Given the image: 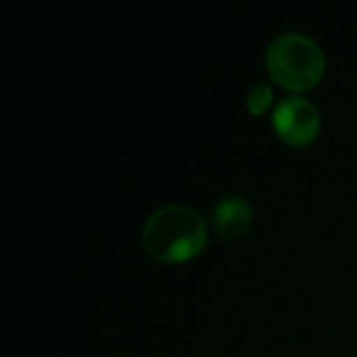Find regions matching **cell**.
Instances as JSON below:
<instances>
[{"label": "cell", "instance_id": "obj_1", "mask_svg": "<svg viewBox=\"0 0 357 357\" xmlns=\"http://www.w3.org/2000/svg\"><path fill=\"white\" fill-rule=\"evenodd\" d=\"M207 243L203 218L186 205H165L149 215L142 228V245L159 261L180 264L197 257Z\"/></svg>", "mask_w": 357, "mask_h": 357}, {"label": "cell", "instance_id": "obj_5", "mask_svg": "<svg viewBox=\"0 0 357 357\" xmlns=\"http://www.w3.org/2000/svg\"><path fill=\"white\" fill-rule=\"evenodd\" d=\"M272 102V88L268 84H257L247 94V109L251 115H261Z\"/></svg>", "mask_w": 357, "mask_h": 357}, {"label": "cell", "instance_id": "obj_2", "mask_svg": "<svg viewBox=\"0 0 357 357\" xmlns=\"http://www.w3.org/2000/svg\"><path fill=\"white\" fill-rule=\"evenodd\" d=\"M266 65L276 84L287 90H307L324 73L326 56L316 40L289 31L276 36L266 50Z\"/></svg>", "mask_w": 357, "mask_h": 357}, {"label": "cell", "instance_id": "obj_3", "mask_svg": "<svg viewBox=\"0 0 357 357\" xmlns=\"http://www.w3.org/2000/svg\"><path fill=\"white\" fill-rule=\"evenodd\" d=\"M272 123L284 142L293 146H303L318 136L320 113L307 98L287 96L276 105Z\"/></svg>", "mask_w": 357, "mask_h": 357}, {"label": "cell", "instance_id": "obj_4", "mask_svg": "<svg viewBox=\"0 0 357 357\" xmlns=\"http://www.w3.org/2000/svg\"><path fill=\"white\" fill-rule=\"evenodd\" d=\"M253 220V207L245 197H224L213 209V230L220 238L230 241L247 232Z\"/></svg>", "mask_w": 357, "mask_h": 357}]
</instances>
